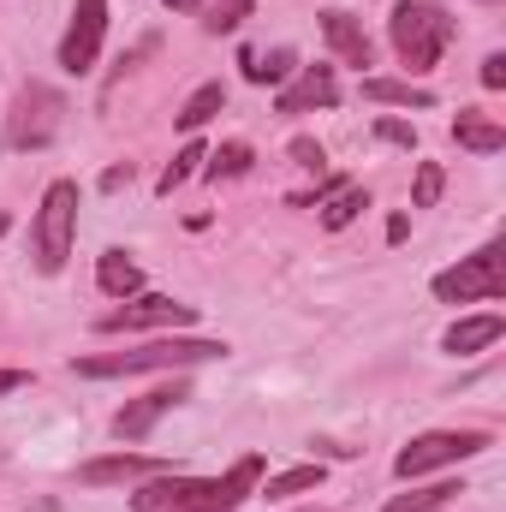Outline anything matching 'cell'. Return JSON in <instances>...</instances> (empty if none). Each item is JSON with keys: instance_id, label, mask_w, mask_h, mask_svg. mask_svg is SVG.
Here are the masks:
<instances>
[{"instance_id": "7c38bea8", "label": "cell", "mask_w": 506, "mask_h": 512, "mask_svg": "<svg viewBox=\"0 0 506 512\" xmlns=\"http://www.w3.org/2000/svg\"><path fill=\"white\" fill-rule=\"evenodd\" d=\"M322 36H328V48L340 54V66H376V42H370V30L352 18V12H340V6H328L322 12Z\"/></svg>"}, {"instance_id": "277c9868", "label": "cell", "mask_w": 506, "mask_h": 512, "mask_svg": "<svg viewBox=\"0 0 506 512\" xmlns=\"http://www.w3.org/2000/svg\"><path fill=\"white\" fill-rule=\"evenodd\" d=\"M72 239H78V179H54L36 203V221H30V251H36V268L42 274H60L66 256H72Z\"/></svg>"}, {"instance_id": "ac0fdd59", "label": "cell", "mask_w": 506, "mask_h": 512, "mask_svg": "<svg viewBox=\"0 0 506 512\" xmlns=\"http://www.w3.org/2000/svg\"><path fill=\"white\" fill-rule=\"evenodd\" d=\"M221 108H227V84H203V90H191V96H185V108L173 114V126H179V131H203Z\"/></svg>"}, {"instance_id": "3957f363", "label": "cell", "mask_w": 506, "mask_h": 512, "mask_svg": "<svg viewBox=\"0 0 506 512\" xmlns=\"http://www.w3.org/2000/svg\"><path fill=\"white\" fill-rule=\"evenodd\" d=\"M453 18H447V6H435V0H399L393 6V18H387V42H393V54H399V66L411 72V78H423V72H435L441 66V54H447V42H453Z\"/></svg>"}, {"instance_id": "ba28073f", "label": "cell", "mask_w": 506, "mask_h": 512, "mask_svg": "<svg viewBox=\"0 0 506 512\" xmlns=\"http://www.w3.org/2000/svg\"><path fill=\"white\" fill-rule=\"evenodd\" d=\"M191 322H197V310H191V304H179V298H167V292H131V298H120V310L96 316V334H137V328H191Z\"/></svg>"}, {"instance_id": "836d02e7", "label": "cell", "mask_w": 506, "mask_h": 512, "mask_svg": "<svg viewBox=\"0 0 506 512\" xmlns=\"http://www.w3.org/2000/svg\"><path fill=\"white\" fill-rule=\"evenodd\" d=\"M6 227H12V221H6V215H0V233H6Z\"/></svg>"}, {"instance_id": "cb8c5ba5", "label": "cell", "mask_w": 506, "mask_h": 512, "mask_svg": "<svg viewBox=\"0 0 506 512\" xmlns=\"http://www.w3.org/2000/svg\"><path fill=\"white\" fill-rule=\"evenodd\" d=\"M203 155H209V149H203V143L191 137V143H185V149H179V155H173V161L161 167V179H155V191H161V197H173V191H179V185H185V179L197 173V161H203Z\"/></svg>"}, {"instance_id": "484cf974", "label": "cell", "mask_w": 506, "mask_h": 512, "mask_svg": "<svg viewBox=\"0 0 506 512\" xmlns=\"http://www.w3.org/2000/svg\"><path fill=\"white\" fill-rule=\"evenodd\" d=\"M441 191H447V173H441V161H417V185H411V209H435V203H441Z\"/></svg>"}, {"instance_id": "4fadbf2b", "label": "cell", "mask_w": 506, "mask_h": 512, "mask_svg": "<svg viewBox=\"0 0 506 512\" xmlns=\"http://www.w3.org/2000/svg\"><path fill=\"white\" fill-rule=\"evenodd\" d=\"M167 459H149V453H108V459H90L78 465V483L102 489V483H143V477H161Z\"/></svg>"}, {"instance_id": "6da1fadb", "label": "cell", "mask_w": 506, "mask_h": 512, "mask_svg": "<svg viewBox=\"0 0 506 512\" xmlns=\"http://www.w3.org/2000/svg\"><path fill=\"white\" fill-rule=\"evenodd\" d=\"M262 483V459L245 453L227 477H179V471H161V477H143V489L131 495V512H233L245 507Z\"/></svg>"}, {"instance_id": "d6a6232c", "label": "cell", "mask_w": 506, "mask_h": 512, "mask_svg": "<svg viewBox=\"0 0 506 512\" xmlns=\"http://www.w3.org/2000/svg\"><path fill=\"white\" fill-rule=\"evenodd\" d=\"M161 6H167V12H197L203 0H161Z\"/></svg>"}, {"instance_id": "7402d4cb", "label": "cell", "mask_w": 506, "mask_h": 512, "mask_svg": "<svg viewBox=\"0 0 506 512\" xmlns=\"http://www.w3.org/2000/svg\"><path fill=\"white\" fill-rule=\"evenodd\" d=\"M197 12H203V30H209V36H233L256 6H251V0H203Z\"/></svg>"}, {"instance_id": "d6986e66", "label": "cell", "mask_w": 506, "mask_h": 512, "mask_svg": "<svg viewBox=\"0 0 506 512\" xmlns=\"http://www.w3.org/2000/svg\"><path fill=\"white\" fill-rule=\"evenodd\" d=\"M364 209H370V191H364V185H340V191L322 203V227H328V233H346Z\"/></svg>"}, {"instance_id": "4dcf8cb0", "label": "cell", "mask_w": 506, "mask_h": 512, "mask_svg": "<svg viewBox=\"0 0 506 512\" xmlns=\"http://www.w3.org/2000/svg\"><path fill=\"white\" fill-rule=\"evenodd\" d=\"M18 387H30V370H0V393H18Z\"/></svg>"}, {"instance_id": "9a60e30c", "label": "cell", "mask_w": 506, "mask_h": 512, "mask_svg": "<svg viewBox=\"0 0 506 512\" xmlns=\"http://www.w3.org/2000/svg\"><path fill=\"white\" fill-rule=\"evenodd\" d=\"M453 143L471 149V155H501L506 149V126L483 120L477 108H459V120H453Z\"/></svg>"}, {"instance_id": "4316f807", "label": "cell", "mask_w": 506, "mask_h": 512, "mask_svg": "<svg viewBox=\"0 0 506 512\" xmlns=\"http://www.w3.org/2000/svg\"><path fill=\"white\" fill-rule=\"evenodd\" d=\"M376 137H381V143H393V149H405V155L417 149V126H405V120H387V114L376 120Z\"/></svg>"}, {"instance_id": "f1b7e54d", "label": "cell", "mask_w": 506, "mask_h": 512, "mask_svg": "<svg viewBox=\"0 0 506 512\" xmlns=\"http://www.w3.org/2000/svg\"><path fill=\"white\" fill-rule=\"evenodd\" d=\"M477 78H483V90H506V54H501V48L483 60V72H477Z\"/></svg>"}, {"instance_id": "8fae6325", "label": "cell", "mask_w": 506, "mask_h": 512, "mask_svg": "<svg viewBox=\"0 0 506 512\" xmlns=\"http://www.w3.org/2000/svg\"><path fill=\"white\" fill-rule=\"evenodd\" d=\"M334 102H340L334 66H298L286 78V90L274 96V114H310V108H334Z\"/></svg>"}, {"instance_id": "1f68e13d", "label": "cell", "mask_w": 506, "mask_h": 512, "mask_svg": "<svg viewBox=\"0 0 506 512\" xmlns=\"http://www.w3.org/2000/svg\"><path fill=\"white\" fill-rule=\"evenodd\" d=\"M405 233H411V221H405V215H393V221H387V245H399Z\"/></svg>"}, {"instance_id": "30bf717a", "label": "cell", "mask_w": 506, "mask_h": 512, "mask_svg": "<svg viewBox=\"0 0 506 512\" xmlns=\"http://www.w3.org/2000/svg\"><path fill=\"white\" fill-rule=\"evenodd\" d=\"M185 399H191V387H185V382L155 387V393H143V399H126V405L114 411V435H120V441H143V435H149L167 411H179Z\"/></svg>"}, {"instance_id": "d4e9b609", "label": "cell", "mask_w": 506, "mask_h": 512, "mask_svg": "<svg viewBox=\"0 0 506 512\" xmlns=\"http://www.w3.org/2000/svg\"><path fill=\"white\" fill-rule=\"evenodd\" d=\"M459 495V483H429V489H411V495H393L381 512H435V507H447Z\"/></svg>"}, {"instance_id": "5b68a950", "label": "cell", "mask_w": 506, "mask_h": 512, "mask_svg": "<svg viewBox=\"0 0 506 512\" xmlns=\"http://www.w3.org/2000/svg\"><path fill=\"white\" fill-rule=\"evenodd\" d=\"M441 304H495L506 298V239H489L477 256H459L453 268L435 274Z\"/></svg>"}, {"instance_id": "ffe728a7", "label": "cell", "mask_w": 506, "mask_h": 512, "mask_svg": "<svg viewBox=\"0 0 506 512\" xmlns=\"http://www.w3.org/2000/svg\"><path fill=\"white\" fill-rule=\"evenodd\" d=\"M251 167H256L251 143H221L215 155H203V179H215V185H221V179H245Z\"/></svg>"}, {"instance_id": "e0dca14e", "label": "cell", "mask_w": 506, "mask_h": 512, "mask_svg": "<svg viewBox=\"0 0 506 512\" xmlns=\"http://www.w3.org/2000/svg\"><path fill=\"white\" fill-rule=\"evenodd\" d=\"M96 286H102L108 298H131V292H143V268H137L126 251H102V262H96Z\"/></svg>"}, {"instance_id": "603a6c76", "label": "cell", "mask_w": 506, "mask_h": 512, "mask_svg": "<svg viewBox=\"0 0 506 512\" xmlns=\"http://www.w3.org/2000/svg\"><path fill=\"white\" fill-rule=\"evenodd\" d=\"M310 489H322V465H292V471H280V477H268V501H292V495H310Z\"/></svg>"}, {"instance_id": "83f0119b", "label": "cell", "mask_w": 506, "mask_h": 512, "mask_svg": "<svg viewBox=\"0 0 506 512\" xmlns=\"http://www.w3.org/2000/svg\"><path fill=\"white\" fill-rule=\"evenodd\" d=\"M292 161H298V167H310V173H322V167H328V155H322V143H316V137H292Z\"/></svg>"}, {"instance_id": "7a4b0ae2", "label": "cell", "mask_w": 506, "mask_h": 512, "mask_svg": "<svg viewBox=\"0 0 506 512\" xmlns=\"http://www.w3.org/2000/svg\"><path fill=\"white\" fill-rule=\"evenodd\" d=\"M227 358V340H203V334H167V340H143L131 352H96V358H72V370L84 382H108V376H155V370H191V364H215Z\"/></svg>"}, {"instance_id": "9c48e42d", "label": "cell", "mask_w": 506, "mask_h": 512, "mask_svg": "<svg viewBox=\"0 0 506 512\" xmlns=\"http://www.w3.org/2000/svg\"><path fill=\"white\" fill-rule=\"evenodd\" d=\"M102 36H108V0H78L72 6V24L60 36V66L72 78H84L96 66V54H102Z\"/></svg>"}, {"instance_id": "52a82bcc", "label": "cell", "mask_w": 506, "mask_h": 512, "mask_svg": "<svg viewBox=\"0 0 506 512\" xmlns=\"http://www.w3.org/2000/svg\"><path fill=\"white\" fill-rule=\"evenodd\" d=\"M66 126V96L48 84H24L6 114V149H48Z\"/></svg>"}, {"instance_id": "5bb4252c", "label": "cell", "mask_w": 506, "mask_h": 512, "mask_svg": "<svg viewBox=\"0 0 506 512\" xmlns=\"http://www.w3.org/2000/svg\"><path fill=\"white\" fill-rule=\"evenodd\" d=\"M501 334H506V322L495 310H489V316H465V322H453V328L441 334V352H447V358H477V352H489Z\"/></svg>"}, {"instance_id": "f546056e", "label": "cell", "mask_w": 506, "mask_h": 512, "mask_svg": "<svg viewBox=\"0 0 506 512\" xmlns=\"http://www.w3.org/2000/svg\"><path fill=\"white\" fill-rule=\"evenodd\" d=\"M120 185H131V161H120V167L102 173V191H120Z\"/></svg>"}, {"instance_id": "e575fe53", "label": "cell", "mask_w": 506, "mask_h": 512, "mask_svg": "<svg viewBox=\"0 0 506 512\" xmlns=\"http://www.w3.org/2000/svg\"><path fill=\"white\" fill-rule=\"evenodd\" d=\"M310 512H316V507H310Z\"/></svg>"}, {"instance_id": "2e32d148", "label": "cell", "mask_w": 506, "mask_h": 512, "mask_svg": "<svg viewBox=\"0 0 506 512\" xmlns=\"http://www.w3.org/2000/svg\"><path fill=\"white\" fill-rule=\"evenodd\" d=\"M364 102H381V108H435V90L411 84V78H364Z\"/></svg>"}, {"instance_id": "44dd1931", "label": "cell", "mask_w": 506, "mask_h": 512, "mask_svg": "<svg viewBox=\"0 0 506 512\" xmlns=\"http://www.w3.org/2000/svg\"><path fill=\"white\" fill-rule=\"evenodd\" d=\"M239 66H245V84H286L298 72V54L292 48H274L268 60L262 54H239Z\"/></svg>"}, {"instance_id": "8992f818", "label": "cell", "mask_w": 506, "mask_h": 512, "mask_svg": "<svg viewBox=\"0 0 506 512\" xmlns=\"http://www.w3.org/2000/svg\"><path fill=\"white\" fill-rule=\"evenodd\" d=\"M483 447H489V429H429V435H417V441L399 447L393 477H399V483H417V477H429V471H447V465L477 459Z\"/></svg>"}]
</instances>
